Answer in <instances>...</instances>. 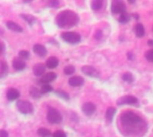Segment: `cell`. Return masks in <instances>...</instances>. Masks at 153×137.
Returning <instances> with one entry per match:
<instances>
[{
    "mask_svg": "<svg viewBox=\"0 0 153 137\" xmlns=\"http://www.w3.org/2000/svg\"><path fill=\"white\" fill-rule=\"evenodd\" d=\"M118 21H119V22H121V23H127V22L130 21V15L127 14L126 13H121V15H120Z\"/></svg>",
    "mask_w": 153,
    "mask_h": 137,
    "instance_id": "44dd1931",
    "label": "cell"
},
{
    "mask_svg": "<svg viewBox=\"0 0 153 137\" xmlns=\"http://www.w3.org/2000/svg\"><path fill=\"white\" fill-rule=\"evenodd\" d=\"M101 36H102V31H101L100 30H99V31H97L95 32V38H96L97 39H101Z\"/></svg>",
    "mask_w": 153,
    "mask_h": 137,
    "instance_id": "d6a6232c",
    "label": "cell"
},
{
    "mask_svg": "<svg viewBox=\"0 0 153 137\" xmlns=\"http://www.w3.org/2000/svg\"><path fill=\"white\" fill-rule=\"evenodd\" d=\"M18 110L22 114H30L33 110V107L30 102L27 101H19L16 104Z\"/></svg>",
    "mask_w": 153,
    "mask_h": 137,
    "instance_id": "5b68a950",
    "label": "cell"
},
{
    "mask_svg": "<svg viewBox=\"0 0 153 137\" xmlns=\"http://www.w3.org/2000/svg\"><path fill=\"white\" fill-rule=\"evenodd\" d=\"M6 95H7V99H8L9 101H15L16 99L19 98L20 92H19L18 90H16V89H14V88H11V89L8 90Z\"/></svg>",
    "mask_w": 153,
    "mask_h": 137,
    "instance_id": "9a60e30c",
    "label": "cell"
},
{
    "mask_svg": "<svg viewBox=\"0 0 153 137\" xmlns=\"http://www.w3.org/2000/svg\"><path fill=\"white\" fill-rule=\"evenodd\" d=\"M32 0H23V2H25V3H29V2H31Z\"/></svg>",
    "mask_w": 153,
    "mask_h": 137,
    "instance_id": "ab89813d",
    "label": "cell"
},
{
    "mask_svg": "<svg viewBox=\"0 0 153 137\" xmlns=\"http://www.w3.org/2000/svg\"><path fill=\"white\" fill-rule=\"evenodd\" d=\"M51 91H52V87H51L48 83H44V84L42 85L41 89H40L41 93H48V92H51Z\"/></svg>",
    "mask_w": 153,
    "mask_h": 137,
    "instance_id": "4316f807",
    "label": "cell"
},
{
    "mask_svg": "<svg viewBox=\"0 0 153 137\" xmlns=\"http://www.w3.org/2000/svg\"><path fill=\"white\" fill-rule=\"evenodd\" d=\"M148 45L151 46V47H153V39H150V40L148 41Z\"/></svg>",
    "mask_w": 153,
    "mask_h": 137,
    "instance_id": "d590c367",
    "label": "cell"
},
{
    "mask_svg": "<svg viewBox=\"0 0 153 137\" xmlns=\"http://www.w3.org/2000/svg\"><path fill=\"white\" fill-rule=\"evenodd\" d=\"M6 26L10 31H15V32H22V28L20 25H18L16 22H13V21H8L6 22Z\"/></svg>",
    "mask_w": 153,
    "mask_h": 137,
    "instance_id": "2e32d148",
    "label": "cell"
},
{
    "mask_svg": "<svg viewBox=\"0 0 153 137\" xmlns=\"http://www.w3.org/2000/svg\"><path fill=\"white\" fill-rule=\"evenodd\" d=\"M50 4L52 6H57L58 5V0H51Z\"/></svg>",
    "mask_w": 153,
    "mask_h": 137,
    "instance_id": "e575fe53",
    "label": "cell"
},
{
    "mask_svg": "<svg viewBox=\"0 0 153 137\" xmlns=\"http://www.w3.org/2000/svg\"><path fill=\"white\" fill-rule=\"evenodd\" d=\"M56 93L59 97H61V98H63V99H65V100H68V99H69V96H68V94H67L65 92H63V91H57Z\"/></svg>",
    "mask_w": 153,
    "mask_h": 137,
    "instance_id": "f546056e",
    "label": "cell"
},
{
    "mask_svg": "<svg viewBox=\"0 0 153 137\" xmlns=\"http://www.w3.org/2000/svg\"><path fill=\"white\" fill-rule=\"evenodd\" d=\"M103 5V0H92L91 2V8L94 11L100 10Z\"/></svg>",
    "mask_w": 153,
    "mask_h": 137,
    "instance_id": "d6986e66",
    "label": "cell"
},
{
    "mask_svg": "<svg viewBox=\"0 0 153 137\" xmlns=\"http://www.w3.org/2000/svg\"><path fill=\"white\" fill-rule=\"evenodd\" d=\"M13 66L15 70L22 71L25 68L26 64L23 61V59H22V58H14V60L13 62Z\"/></svg>",
    "mask_w": 153,
    "mask_h": 137,
    "instance_id": "8fae6325",
    "label": "cell"
},
{
    "mask_svg": "<svg viewBox=\"0 0 153 137\" xmlns=\"http://www.w3.org/2000/svg\"><path fill=\"white\" fill-rule=\"evenodd\" d=\"M82 72L90 76V77H92V78H99L100 77V72L94 68L93 66H84L82 67Z\"/></svg>",
    "mask_w": 153,
    "mask_h": 137,
    "instance_id": "52a82bcc",
    "label": "cell"
},
{
    "mask_svg": "<svg viewBox=\"0 0 153 137\" xmlns=\"http://www.w3.org/2000/svg\"><path fill=\"white\" fill-rule=\"evenodd\" d=\"M58 27L63 29H68L75 26L79 22V16L73 11L65 10L59 13L56 19Z\"/></svg>",
    "mask_w": 153,
    "mask_h": 137,
    "instance_id": "6da1fadb",
    "label": "cell"
},
{
    "mask_svg": "<svg viewBox=\"0 0 153 137\" xmlns=\"http://www.w3.org/2000/svg\"><path fill=\"white\" fill-rule=\"evenodd\" d=\"M116 114V109L115 108H108L107 112H106V118L108 120V121H112L113 120V118Z\"/></svg>",
    "mask_w": 153,
    "mask_h": 137,
    "instance_id": "ffe728a7",
    "label": "cell"
},
{
    "mask_svg": "<svg viewBox=\"0 0 153 137\" xmlns=\"http://www.w3.org/2000/svg\"><path fill=\"white\" fill-rule=\"evenodd\" d=\"M126 6L122 0H115L112 3L111 10L114 13H120L121 14L123 13H126Z\"/></svg>",
    "mask_w": 153,
    "mask_h": 137,
    "instance_id": "8992f818",
    "label": "cell"
},
{
    "mask_svg": "<svg viewBox=\"0 0 153 137\" xmlns=\"http://www.w3.org/2000/svg\"><path fill=\"white\" fill-rule=\"evenodd\" d=\"M56 78V74L55 73H48L40 78L39 82L41 83H49L50 82L54 81Z\"/></svg>",
    "mask_w": 153,
    "mask_h": 137,
    "instance_id": "5bb4252c",
    "label": "cell"
},
{
    "mask_svg": "<svg viewBox=\"0 0 153 137\" xmlns=\"http://www.w3.org/2000/svg\"><path fill=\"white\" fill-rule=\"evenodd\" d=\"M47 118L51 124H59L62 121V116L61 114L53 108H49L47 114Z\"/></svg>",
    "mask_w": 153,
    "mask_h": 137,
    "instance_id": "277c9868",
    "label": "cell"
},
{
    "mask_svg": "<svg viewBox=\"0 0 153 137\" xmlns=\"http://www.w3.org/2000/svg\"><path fill=\"white\" fill-rule=\"evenodd\" d=\"M30 95L33 97V98H39L40 95L42 94L40 91H39L37 88H31L30 89Z\"/></svg>",
    "mask_w": 153,
    "mask_h": 137,
    "instance_id": "d4e9b609",
    "label": "cell"
},
{
    "mask_svg": "<svg viewBox=\"0 0 153 137\" xmlns=\"http://www.w3.org/2000/svg\"><path fill=\"white\" fill-rule=\"evenodd\" d=\"M122 79L125 81V82H127V83H132L134 81V76H133V74L129 73V72H126L123 75H122Z\"/></svg>",
    "mask_w": 153,
    "mask_h": 137,
    "instance_id": "7402d4cb",
    "label": "cell"
},
{
    "mask_svg": "<svg viewBox=\"0 0 153 137\" xmlns=\"http://www.w3.org/2000/svg\"><path fill=\"white\" fill-rule=\"evenodd\" d=\"M45 70H46V66H45L44 64H41V63L36 64V65L33 66V74H34L36 76H40V75H42V74L45 73Z\"/></svg>",
    "mask_w": 153,
    "mask_h": 137,
    "instance_id": "7c38bea8",
    "label": "cell"
},
{
    "mask_svg": "<svg viewBox=\"0 0 153 137\" xmlns=\"http://www.w3.org/2000/svg\"><path fill=\"white\" fill-rule=\"evenodd\" d=\"M84 83V79L81 76H73L69 79V84L73 87L82 86Z\"/></svg>",
    "mask_w": 153,
    "mask_h": 137,
    "instance_id": "30bf717a",
    "label": "cell"
},
{
    "mask_svg": "<svg viewBox=\"0 0 153 137\" xmlns=\"http://www.w3.org/2000/svg\"><path fill=\"white\" fill-rule=\"evenodd\" d=\"M152 31H153V27H152Z\"/></svg>",
    "mask_w": 153,
    "mask_h": 137,
    "instance_id": "60d3db41",
    "label": "cell"
},
{
    "mask_svg": "<svg viewBox=\"0 0 153 137\" xmlns=\"http://www.w3.org/2000/svg\"><path fill=\"white\" fill-rule=\"evenodd\" d=\"M145 57H146V59H147L148 61L153 62V49H151V50H149V51L146 52Z\"/></svg>",
    "mask_w": 153,
    "mask_h": 137,
    "instance_id": "f1b7e54d",
    "label": "cell"
},
{
    "mask_svg": "<svg viewBox=\"0 0 153 137\" xmlns=\"http://www.w3.org/2000/svg\"><path fill=\"white\" fill-rule=\"evenodd\" d=\"M0 137H8V134L4 130H0Z\"/></svg>",
    "mask_w": 153,
    "mask_h": 137,
    "instance_id": "836d02e7",
    "label": "cell"
},
{
    "mask_svg": "<svg viewBox=\"0 0 153 137\" xmlns=\"http://www.w3.org/2000/svg\"><path fill=\"white\" fill-rule=\"evenodd\" d=\"M53 137H66V135L63 131H56L53 134Z\"/></svg>",
    "mask_w": 153,
    "mask_h": 137,
    "instance_id": "1f68e13d",
    "label": "cell"
},
{
    "mask_svg": "<svg viewBox=\"0 0 153 137\" xmlns=\"http://www.w3.org/2000/svg\"><path fill=\"white\" fill-rule=\"evenodd\" d=\"M61 38L71 44H75L80 42L81 40V35L77 32H74V31H68V32H64L61 35Z\"/></svg>",
    "mask_w": 153,
    "mask_h": 137,
    "instance_id": "3957f363",
    "label": "cell"
},
{
    "mask_svg": "<svg viewBox=\"0 0 153 137\" xmlns=\"http://www.w3.org/2000/svg\"><path fill=\"white\" fill-rule=\"evenodd\" d=\"M21 16H22L28 23H30V25L35 22V18H34L32 15H30V14H22Z\"/></svg>",
    "mask_w": 153,
    "mask_h": 137,
    "instance_id": "cb8c5ba5",
    "label": "cell"
},
{
    "mask_svg": "<svg viewBox=\"0 0 153 137\" xmlns=\"http://www.w3.org/2000/svg\"><path fill=\"white\" fill-rule=\"evenodd\" d=\"M46 66H47V67L51 68V69L56 68L58 66V59L56 57H51L47 60Z\"/></svg>",
    "mask_w": 153,
    "mask_h": 137,
    "instance_id": "e0dca14e",
    "label": "cell"
},
{
    "mask_svg": "<svg viewBox=\"0 0 153 137\" xmlns=\"http://www.w3.org/2000/svg\"><path fill=\"white\" fill-rule=\"evenodd\" d=\"M19 57L22 59H27L30 57V53L29 51H26V50H21L19 52Z\"/></svg>",
    "mask_w": 153,
    "mask_h": 137,
    "instance_id": "83f0119b",
    "label": "cell"
},
{
    "mask_svg": "<svg viewBox=\"0 0 153 137\" xmlns=\"http://www.w3.org/2000/svg\"><path fill=\"white\" fill-rule=\"evenodd\" d=\"M33 51L39 57H45L47 55V49L43 45L35 44L33 46Z\"/></svg>",
    "mask_w": 153,
    "mask_h": 137,
    "instance_id": "4fadbf2b",
    "label": "cell"
},
{
    "mask_svg": "<svg viewBox=\"0 0 153 137\" xmlns=\"http://www.w3.org/2000/svg\"><path fill=\"white\" fill-rule=\"evenodd\" d=\"M135 33H136V36L139 37V38H142L144 36L145 34V30H144V27L143 24L141 23H138L135 27Z\"/></svg>",
    "mask_w": 153,
    "mask_h": 137,
    "instance_id": "ac0fdd59",
    "label": "cell"
},
{
    "mask_svg": "<svg viewBox=\"0 0 153 137\" xmlns=\"http://www.w3.org/2000/svg\"><path fill=\"white\" fill-rule=\"evenodd\" d=\"M95 110H96V106L92 102H87V103L83 104V106H82V112L86 116L92 115L95 112Z\"/></svg>",
    "mask_w": 153,
    "mask_h": 137,
    "instance_id": "9c48e42d",
    "label": "cell"
},
{
    "mask_svg": "<svg viewBox=\"0 0 153 137\" xmlns=\"http://www.w3.org/2000/svg\"><path fill=\"white\" fill-rule=\"evenodd\" d=\"M135 1H136V0H128V2H129L130 4H134Z\"/></svg>",
    "mask_w": 153,
    "mask_h": 137,
    "instance_id": "f35d334b",
    "label": "cell"
},
{
    "mask_svg": "<svg viewBox=\"0 0 153 137\" xmlns=\"http://www.w3.org/2000/svg\"><path fill=\"white\" fill-rule=\"evenodd\" d=\"M64 72H65V74L70 75V74H73L75 72V68H74L73 66H65V67Z\"/></svg>",
    "mask_w": 153,
    "mask_h": 137,
    "instance_id": "484cf974",
    "label": "cell"
},
{
    "mask_svg": "<svg viewBox=\"0 0 153 137\" xmlns=\"http://www.w3.org/2000/svg\"><path fill=\"white\" fill-rule=\"evenodd\" d=\"M121 124L129 130H134L139 128L140 126L143 124L142 118L135 113L127 111L122 114L121 116Z\"/></svg>",
    "mask_w": 153,
    "mask_h": 137,
    "instance_id": "7a4b0ae2",
    "label": "cell"
},
{
    "mask_svg": "<svg viewBox=\"0 0 153 137\" xmlns=\"http://www.w3.org/2000/svg\"><path fill=\"white\" fill-rule=\"evenodd\" d=\"M133 57H133V54H132L131 52H129V53H128V58H129V59H132Z\"/></svg>",
    "mask_w": 153,
    "mask_h": 137,
    "instance_id": "8d00e7d4",
    "label": "cell"
},
{
    "mask_svg": "<svg viewBox=\"0 0 153 137\" xmlns=\"http://www.w3.org/2000/svg\"><path fill=\"white\" fill-rule=\"evenodd\" d=\"M38 134H39V136L40 137H50L51 136V134H50V132L48 130V129H46V128H39V130H38Z\"/></svg>",
    "mask_w": 153,
    "mask_h": 137,
    "instance_id": "603a6c76",
    "label": "cell"
},
{
    "mask_svg": "<svg viewBox=\"0 0 153 137\" xmlns=\"http://www.w3.org/2000/svg\"><path fill=\"white\" fill-rule=\"evenodd\" d=\"M137 102H138L137 98H135L134 96H131V95L122 97L117 101L118 105H134Z\"/></svg>",
    "mask_w": 153,
    "mask_h": 137,
    "instance_id": "ba28073f",
    "label": "cell"
},
{
    "mask_svg": "<svg viewBox=\"0 0 153 137\" xmlns=\"http://www.w3.org/2000/svg\"><path fill=\"white\" fill-rule=\"evenodd\" d=\"M1 65H2V66H1V73H2L3 75H4L7 73V65L4 62H2Z\"/></svg>",
    "mask_w": 153,
    "mask_h": 137,
    "instance_id": "4dcf8cb0",
    "label": "cell"
},
{
    "mask_svg": "<svg viewBox=\"0 0 153 137\" xmlns=\"http://www.w3.org/2000/svg\"><path fill=\"white\" fill-rule=\"evenodd\" d=\"M2 52H3V46H2V44L0 43V55L2 54Z\"/></svg>",
    "mask_w": 153,
    "mask_h": 137,
    "instance_id": "74e56055",
    "label": "cell"
}]
</instances>
